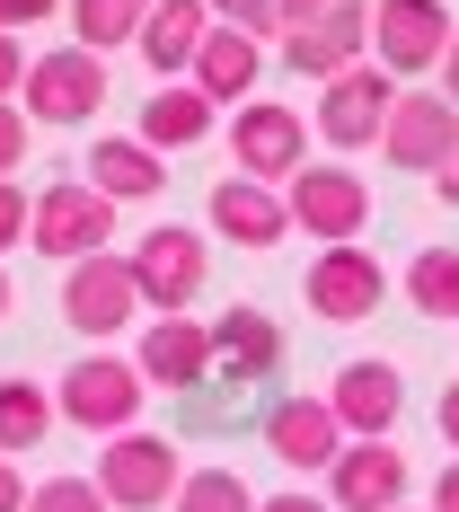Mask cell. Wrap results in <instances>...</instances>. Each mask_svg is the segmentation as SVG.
<instances>
[{"label": "cell", "instance_id": "1", "mask_svg": "<svg viewBox=\"0 0 459 512\" xmlns=\"http://www.w3.org/2000/svg\"><path fill=\"white\" fill-rule=\"evenodd\" d=\"M177 486H186V460H177V442L168 433H106V451H98V495L115 512H159V504H177Z\"/></svg>", "mask_w": 459, "mask_h": 512}, {"label": "cell", "instance_id": "2", "mask_svg": "<svg viewBox=\"0 0 459 512\" xmlns=\"http://www.w3.org/2000/svg\"><path fill=\"white\" fill-rule=\"evenodd\" d=\"M151 398V380H142V362L124 354H89L62 371V389H53V415L62 424H80V433H133V415Z\"/></svg>", "mask_w": 459, "mask_h": 512}, {"label": "cell", "instance_id": "3", "mask_svg": "<svg viewBox=\"0 0 459 512\" xmlns=\"http://www.w3.org/2000/svg\"><path fill=\"white\" fill-rule=\"evenodd\" d=\"M18 106H27V124H89L106 106V53H89V45L36 53L27 80H18Z\"/></svg>", "mask_w": 459, "mask_h": 512}, {"label": "cell", "instance_id": "4", "mask_svg": "<svg viewBox=\"0 0 459 512\" xmlns=\"http://www.w3.org/2000/svg\"><path fill=\"white\" fill-rule=\"evenodd\" d=\"M62 318L89 336V345H106V336H124L133 318H142V283H133V256H80V265H62Z\"/></svg>", "mask_w": 459, "mask_h": 512}, {"label": "cell", "instance_id": "5", "mask_svg": "<svg viewBox=\"0 0 459 512\" xmlns=\"http://www.w3.org/2000/svg\"><path fill=\"white\" fill-rule=\"evenodd\" d=\"M115 239V204H106L89 177H62L36 195V221H27V248H45L53 265H80V256H98Z\"/></svg>", "mask_w": 459, "mask_h": 512}, {"label": "cell", "instance_id": "6", "mask_svg": "<svg viewBox=\"0 0 459 512\" xmlns=\"http://www.w3.org/2000/svg\"><path fill=\"white\" fill-rule=\"evenodd\" d=\"M283 204H292V230L327 239V248H345L354 230H371V186H362L345 159H309L301 177L283 186Z\"/></svg>", "mask_w": 459, "mask_h": 512}, {"label": "cell", "instance_id": "7", "mask_svg": "<svg viewBox=\"0 0 459 512\" xmlns=\"http://www.w3.org/2000/svg\"><path fill=\"white\" fill-rule=\"evenodd\" d=\"M230 159H239V177H256V186H292V177L309 168V124H301V106L248 98V106H239V124H230Z\"/></svg>", "mask_w": 459, "mask_h": 512}, {"label": "cell", "instance_id": "8", "mask_svg": "<svg viewBox=\"0 0 459 512\" xmlns=\"http://www.w3.org/2000/svg\"><path fill=\"white\" fill-rule=\"evenodd\" d=\"M389 106H398V80H389L380 62H354V71H336V80L318 89L309 133H318V142H336V151H371V142H380V124H389Z\"/></svg>", "mask_w": 459, "mask_h": 512}, {"label": "cell", "instance_id": "9", "mask_svg": "<svg viewBox=\"0 0 459 512\" xmlns=\"http://www.w3.org/2000/svg\"><path fill=\"white\" fill-rule=\"evenodd\" d=\"M451 9L442 0H371V53L389 80H415V71H442L451 53Z\"/></svg>", "mask_w": 459, "mask_h": 512}, {"label": "cell", "instance_id": "10", "mask_svg": "<svg viewBox=\"0 0 459 512\" xmlns=\"http://www.w3.org/2000/svg\"><path fill=\"white\" fill-rule=\"evenodd\" d=\"M380 151L398 159V168H415V177H433V168L459 151V106L442 98V89H398L389 124H380Z\"/></svg>", "mask_w": 459, "mask_h": 512}, {"label": "cell", "instance_id": "11", "mask_svg": "<svg viewBox=\"0 0 459 512\" xmlns=\"http://www.w3.org/2000/svg\"><path fill=\"white\" fill-rule=\"evenodd\" d=\"M327 407L345 424V442H389L398 433V415H407V371L398 362H345L336 371V389H327Z\"/></svg>", "mask_w": 459, "mask_h": 512}, {"label": "cell", "instance_id": "12", "mask_svg": "<svg viewBox=\"0 0 459 512\" xmlns=\"http://www.w3.org/2000/svg\"><path fill=\"white\" fill-rule=\"evenodd\" d=\"M389 301V265L371 248H318V265H309V309L327 318V327H354V318H371V309Z\"/></svg>", "mask_w": 459, "mask_h": 512}, {"label": "cell", "instance_id": "13", "mask_svg": "<svg viewBox=\"0 0 459 512\" xmlns=\"http://www.w3.org/2000/svg\"><path fill=\"white\" fill-rule=\"evenodd\" d=\"M133 283H142V301H151L159 318H177V309L204 292V239H195V230H168V221L142 230V239H133Z\"/></svg>", "mask_w": 459, "mask_h": 512}, {"label": "cell", "instance_id": "14", "mask_svg": "<svg viewBox=\"0 0 459 512\" xmlns=\"http://www.w3.org/2000/svg\"><path fill=\"white\" fill-rule=\"evenodd\" d=\"M327 504L336 512H398L407 504V451L398 442H345L327 468Z\"/></svg>", "mask_w": 459, "mask_h": 512}, {"label": "cell", "instance_id": "15", "mask_svg": "<svg viewBox=\"0 0 459 512\" xmlns=\"http://www.w3.org/2000/svg\"><path fill=\"white\" fill-rule=\"evenodd\" d=\"M362 45H371V9H362V0H336V9H318L301 27H283V53H292V71H309V80L354 71Z\"/></svg>", "mask_w": 459, "mask_h": 512}, {"label": "cell", "instance_id": "16", "mask_svg": "<svg viewBox=\"0 0 459 512\" xmlns=\"http://www.w3.org/2000/svg\"><path fill=\"white\" fill-rule=\"evenodd\" d=\"M133 362H142V380L151 389H204L212 380V318H151L142 327V345H133Z\"/></svg>", "mask_w": 459, "mask_h": 512}, {"label": "cell", "instance_id": "17", "mask_svg": "<svg viewBox=\"0 0 459 512\" xmlns=\"http://www.w3.org/2000/svg\"><path fill=\"white\" fill-rule=\"evenodd\" d=\"M265 451L283 468H301V477H327L336 451H345V424H336L327 398H283V407L265 415Z\"/></svg>", "mask_w": 459, "mask_h": 512}, {"label": "cell", "instance_id": "18", "mask_svg": "<svg viewBox=\"0 0 459 512\" xmlns=\"http://www.w3.org/2000/svg\"><path fill=\"white\" fill-rule=\"evenodd\" d=\"M212 371L239 389V380H265V371H283V327L265 318L256 301H230L212 318Z\"/></svg>", "mask_w": 459, "mask_h": 512}, {"label": "cell", "instance_id": "19", "mask_svg": "<svg viewBox=\"0 0 459 512\" xmlns=\"http://www.w3.org/2000/svg\"><path fill=\"white\" fill-rule=\"evenodd\" d=\"M212 230L230 239V248H274L283 230H292V204H283V186H256V177H221L212 186Z\"/></svg>", "mask_w": 459, "mask_h": 512}, {"label": "cell", "instance_id": "20", "mask_svg": "<svg viewBox=\"0 0 459 512\" xmlns=\"http://www.w3.org/2000/svg\"><path fill=\"white\" fill-rule=\"evenodd\" d=\"M186 80H195L212 106H230V98L248 106L256 80H265V45H256L248 27H221V18H212V36L195 45V71H186Z\"/></svg>", "mask_w": 459, "mask_h": 512}, {"label": "cell", "instance_id": "21", "mask_svg": "<svg viewBox=\"0 0 459 512\" xmlns=\"http://www.w3.org/2000/svg\"><path fill=\"white\" fill-rule=\"evenodd\" d=\"M89 186H98L106 204H151L159 186H168V159L142 133H106L98 151H89Z\"/></svg>", "mask_w": 459, "mask_h": 512}, {"label": "cell", "instance_id": "22", "mask_svg": "<svg viewBox=\"0 0 459 512\" xmlns=\"http://www.w3.org/2000/svg\"><path fill=\"white\" fill-rule=\"evenodd\" d=\"M212 36V9L204 0H151V18H142V62H151L159 80H177V71H195V45Z\"/></svg>", "mask_w": 459, "mask_h": 512}, {"label": "cell", "instance_id": "23", "mask_svg": "<svg viewBox=\"0 0 459 512\" xmlns=\"http://www.w3.org/2000/svg\"><path fill=\"white\" fill-rule=\"evenodd\" d=\"M204 133H212V98L195 89V80H186V89L159 80L151 98H142V142H151V151H195Z\"/></svg>", "mask_w": 459, "mask_h": 512}, {"label": "cell", "instance_id": "24", "mask_svg": "<svg viewBox=\"0 0 459 512\" xmlns=\"http://www.w3.org/2000/svg\"><path fill=\"white\" fill-rule=\"evenodd\" d=\"M45 433H53V389H36L27 371H9V380H0V460L36 451Z\"/></svg>", "mask_w": 459, "mask_h": 512}, {"label": "cell", "instance_id": "25", "mask_svg": "<svg viewBox=\"0 0 459 512\" xmlns=\"http://www.w3.org/2000/svg\"><path fill=\"white\" fill-rule=\"evenodd\" d=\"M142 18H151V0H71V45L115 53L142 36Z\"/></svg>", "mask_w": 459, "mask_h": 512}, {"label": "cell", "instance_id": "26", "mask_svg": "<svg viewBox=\"0 0 459 512\" xmlns=\"http://www.w3.org/2000/svg\"><path fill=\"white\" fill-rule=\"evenodd\" d=\"M407 301L424 309V318H459V248H424V256H407Z\"/></svg>", "mask_w": 459, "mask_h": 512}, {"label": "cell", "instance_id": "27", "mask_svg": "<svg viewBox=\"0 0 459 512\" xmlns=\"http://www.w3.org/2000/svg\"><path fill=\"white\" fill-rule=\"evenodd\" d=\"M168 512H256V495H248L239 468H186V486H177Z\"/></svg>", "mask_w": 459, "mask_h": 512}, {"label": "cell", "instance_id": "28", "mask_svg": "<svg viewBox=\"0 0 459 512\" xmlns=\"http://www.w3.org/2000/svg\"><path fill=\"white\" fill-rule=\"evenodd\" d=\"M27 512H115V504L98 495V477H36Z\"/></svg>", "mask_w": 459, "mask_h": 512}, {"label": "cell", "instance_id": "29", "mask_svg": "<svg viewBox=\"0 0 459 512\" xmlns=\"http://www.w3.org/2000/svg\"><path fill=\"white\" fill-rule=\"evenodd\" d=\"M212 18H221V27H248L256 45H265V36H283V18H274V0H204Z\"/></svg>", "mask_w": 459, "mask_h": 512}, {"label": "cell", "instance_id": "30", "mask_svg": "<svg viewBox=\"0 0 459 512\" xmlns=\"http://www.w3.org/2000/svg\"><path fill=\"white\" fill-rule=\"evenodd\" d=\"M27 221H36V195H18V177H0V256L27 239Z\"/></svg>", "mask_w": 459, "mask_h": 512}, {"label": "cell", "instance_id": "31", "mask_svg": "<svg viewBox=\"0 0 459 512\" xmlns=\"http://www.w3.org/2000/svg\"><path fill=\"white\" fill-rule=\"evenodd\" d=\"M18 159H27V106L0 98V177H18Z\"/></svg>", "mask_w": 459, "mask_h": 512}, {"label": "cell", "instance_id": "32", "mask_svg": "<svg viewBox=\"0 0 459 512\" xmlns=\"http://www.w3.org/2000/svg\"><path fill=\"white\" fill-rule=\"evenodd\" d=\"M36 18H62V0H0V27H9V36H27Z\"/></svg>", "mask_w": 459, "mask_h": 512}, {"label": "cell", "instance_id": "33", "mask_svg": "<svg viewBox=\"0 0 459 512\" xmlns=\"http://www.w3.org/2000/svg\"><path fill=\"white\" fill-rule=\"evenodd\" d=\"M27 62H36V53L18 45V36H9V27H0V98H9V89H18V80H27Z\"/></svg>", "mask_w": 459, "mask_h": 512}, {"label": "cell", "instance_id": "34", "mask_svg": "<svg viewBox=\"0 0 459 512\" xmlns=\"http://www.w3.org/2000/svg\"><path fill=\"white\" fill-rule=\"evenodd\" d=\"M256 512H336V504H327V495H301V486H292V495H256Z\"/></svg>", "mask_w": 459, "mask_h": 512}, {"label": "cell", "instance_id": "35", "mask_svg": "<svg viewBox=\"0 0 459 512\" xmlns=\"http://www.w3.org/2000/svg\"><path fill=\"white\" fill-rule=\"evenodd\" d=\"M27 495H36V486L18 477V460H0V512H27Z\"/></svg>", "mask_w": 459, "mask_h": 512}, {"label": "cell", "instance_id": "36", "mask_svg": "<svg viewBox=\"0 0 459 512\" xmlns=\"http://www.w3.org/2000/svg\"><path fill=\"white\" fill-rule=\"evenodd\" d=\"M433 424H442V442H451V451H459V380H451V389H442V407H433Z\"/></svg>", "mask_w": 459, "mask_h": 512}, {"label": "cell", "instance_id": "37", "mask_svg": "<svg viewBox=\"0 0 459 512\" xmlns=\"http://www.w3.org/2000/svg\"><path fill=\"white\" fill-rule=\"evenodd\" d=\"M433 195H442V204H451V212H459V151H451V159H442V168H433Z\"/></svg>", "mask_w": 459, "mask_h": 512}, {"label": "cell", "instance_id": "38", "mask_svg": "<svg viewBox=\"0 0 459 512\" xmlns=\"http://www.w3.org/2000/svg\"><path fill=\"white\" fill-rule=\"evenodd\" d=\"M433 512H459V460L442 468V477H433Z\"/></svg>", "mask_w": 459, "mask_h": 512}, {"label": "cell", "instance_id": "39", "mask_svg": "<svg viewBox=\"0 0 459 512\" xmlns=\"http://www.w3.org/2000/svg\"><path fill=\"white\" fill-rule=\"evenodd\" d=\"M318 9H336V0H274V18H283V27H301V18H318Z\"/></svg>", "mask_w": 459, "mask_h": 512}, {"label": "cell", "instance_id": "40", "mask_svg": "<svg viewBox=\"0 0 459 512\" xmlns=\"http://www.w3.org/2000/svg\"><path fill=\"white\" fill-rule=\"evenodd\" d=\"M442 98L459 106V36H451V53H442Z\"/></svg>", "mask_w": 459, "mask_h": 512}, {"label": "cell", "instance_id": "41", "mask_svg": "<svg viewBox=\"0 0 459 512\" xmlns=\"http://www.w3.org/2000/svg\"><path fill=\"white\" fill-rule=\"evenodd\" d=\"M0 318H9V274H0Z\"/></svg>", "mask_w": 459, "mask_h": 512}, {"label": "cell", "instance_id": "42", "mask_svg": "<svg viewBox=\"0 0 459 512\" xmlns=\"http://www.w3.org/2000/svg\"><path fill=\"white\" fill-rule=\"evenodd\" d=\"M398 512H407V504H398Z\"/></svg>", "mask_w": 459, "mask_h": 512}]
</instances>
